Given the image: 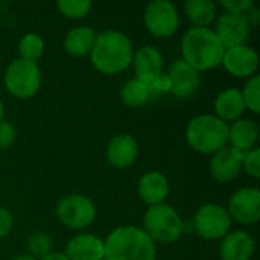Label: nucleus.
<instances>
[{"label":"nucleus","mask_w":260,"mask_h":260,"mask_svg":"<svg viewBox=\"0 0 260 260\" xmlns=\"http://www.w3.org/2000/svg\"><path fill=\"white\" fill-rule=\"evenodd\" d=\"M131 40L119 30L107 29L96 34L90 59L93 67L104 75H117L125 72L133 62Z\"/></svg>","instance_id":"nucleus-1"},{"label":"nucleus","mask_w":260,"mask_h":260,"mask_svg":"<svg viewBox=\"0 0 260 260\" xmlns=\"http://www.w3.org/2000/svg\"><path fill=\"white\" fill-rule=\"evenodd\" d=\"M224 46L210 27H189L181 38L183 61L197 72H206L222 62Z\"/></svg>","instance_id":"nucleus-2"},{"label":"nucleus","mask_w":260,"mask_h":260,"mask_svg":"<svg viewBox=\"0 0 260 260\" xmlns=\"http://www.w3.org/2000/svg\"><path fill=\"white\" fill-rule=\"evenodd\" d=\"M104 260H155L157 250L151 238L139 227L114 229L104 241Z\"/></svg>","instance_id":"nucleus-3"},{"label":"nucleus","mask_w":260,"mask_h":260,"mask_svg":"<svg viewBox=\"0 0 260 260\" xmlns=\"http://www.w3.org/2000/svg\"><path fill=\"white\" fill-rule=\"evenodd\" d=\"M186 140L197 152L215 154L227 146L229 123L212 114H200L189 122L186 128Z\"/></svg>","instance_id":"nucleus-4"},{"label":"nucleus","mask_w":260,"mask_h":260,"mask_svg":"<svg viewBox=\"0 0 260 260\" xmlns=\"http://www.w3.org/2000/svg\"><path fill=\"white\" fill-rule=\"evenodd\" d=\"M143 232L155 244H172L183 235V221L168 204L151 206L143 216Z\"/></svg>","instance_id":"nucleus-5"},{"label":"nucleus","mask_w":260,"mask_h":260,"mask_svg":"<svg viewBox=\"0 0 260 260\" xmlns=\"http://www.w3.org/2000/svg\"><path fill=\"white\" fill-rule=\"evenodd\" d=\"M5 87L6 90L18 99L32 98L41 85V73L40 67L34 61L26 59H14L5 72Z\"/></svg>","instance_id":"nucleus-6"},{"label":"nucleus","mask_w":260,"mask_h":260,"mask_svg":"<svg viewBox=\"0 0 260 260\" xmlns=\"http://www.w3.org/2000/svg\"><path fill=\"white\" fill-rule=\"evenodd\" d=\"M193 232L203 239H222L232 229V218L225 207L219 204H206L200 207L192 219Z\"/></svg>","instance_id":"nucleus-7"},{"label":"nucleus","mask_w":260,"mask_h":260,"mask_svg":"<svg viewBox=\"0 0 260 260\" xmlns=\"http://www.w3.org/2000/svg\"><path fill=\"white\" fill-rule=\"evenodd\" d=\"M56 216L61 224L73 230L88 227L96 218L94 204L84 195H67L56 204Z\"/></svg>","instance_id":"nucleus-8"},{"label":"nucleus","mask_w":260,"mask_h":260,"mask_svg":"<svg viewBox=\"0 0 260 260\" xmlns=\"http://www.w3.org/2000/svg\"><path fill=\"white\" fill-rule=\"evenodd\" d=\"M146 29L157 38H168L178 29V11L169 0L151 2L143 14Z\"/></svg>","instance_id":"nucleus-9"},{"label":"nucleus","mask_w":260,"mask_h":260,"mask_svg":"<svg viewBox=\"0 0 260 260\" xmlns=\"http://www.w3.org/2000/svg\"><path fill=\"white\" fill-rule=\"evenodd\" d=\"M232 221L239 224H256L260 219V190L257 187H244L235 192L227 209Z\"/></svg>","instance_id":"nucleus-10"},{"label":"nucleus","mask_w":260,"mask_h":260,"mask_svg":"<svg viewBox=\"0 0 260 260\" xmlns=\"http://www.w3.org/2000/svg\"><path fill=\"white\" fill-rule=\"evenodd\" d=\"M224 49L242 46L247 43L251 27L244 14L224 12L216 21V29L213 30Z\"/></svg>","instance_id":"nucleus-11"},{"label":"nucleus","mask_w":260,"mask_h":260,"mask_svg":"<svg viewBox=\"0 0 260 260\" xmlns=\"http://www.w3.org/2000/svg\"><path fill=\"white\" fill-rule=\"evenodd\" d=\"M221 64H224L225 70L236 78H251L257 72L259 55L253 47L242 44L225 49Z\"/></svg>","instance_id":"nucleus-12"},{"label":"nucleus","mask_w":260,"mask_h":260,"mask_svg":"<svg viewBox=\"0 0 260 260\" xmlns=\"http://www.w3.org/2000/svg\"><path fill=\"white\" fill-rule=\"evenodd\" d=\"M171 79V93L178 99H189L200 87V72L192 69L183 59H175L166 73Z\"/></svg>","instance_id":"nucleus-13"},{"label":"nucleus","mask_w":260,"mask_h":260,"mask_svg":"<svg viewBox=\"0 0 260 260\" xmlns=\"http://www.w3.org/2000/svg\"><path fill=\"white\" fill-rule=\"evenodd\" d=\"M244 154L232 146H224L216 151L210 160V175L219 183H229L235 180L242 171Z\"/></svg>","instance_id":"nucleus-14"},{"label":"nucleus","mask_w":260,"mask_h":260,"mask_svg":"<svg viewBox=\"0 0 260 260\" xmlns=\"http://www.w3.org/2000/svg\"><path fill=\"white\" fill-rule=\"evenodd\" d=\"M136 79L145 82L148 87L155 78L163 73V55L155 46H143L133 55Z\"/></svg>","instance_id":"nucleus-15"},{"label":"nucleus","mask_w":260,"mask_h":260,"mask_svg":"<svg viewBox=\"0 0 260 260\" xmlns=\"http://www.w3.org/2000/svg\"><path fill=\"white\" fill-rule=\"evenodd\" d=\"M254 253L253 238L244 232H229L219 245V256L222 260H250Z\"/></svg>","instance_id":"nucleus-16"},{"label":"nucleus","mask_w":260,"mask_h":260,"mask_svg":"<svg viewBox=\"0 0 260 260\" xmlns=\"http://www.w3.org/2000/svg\"><path fill=\"white\" fill-rule=\"evenodd\" d=\"M69 260H104V241L93 235H76L66 247Z\"/></svg>","instance_id":"nucleus-17"},{"label":"nucleus","mask_w":260,"mask_h":260,"mask_svg":"<svg viewBox=\"0 0 260 260\" xmlns=\"http://www.w3.org/2000/svg\"><path fill=\"white\" fill-rule=\"evenodd\" d=\"M139 154L137 142L129 134H119L107 146V160L111 166L123 169L131 166Z\"/></svg>","instance_id":"nucleus-18"},{"label":"nucleus","mask_w":260,"mask_h":260,"mask_svg":"<svg viewBox=\"0 0 260 260\" xmlns=\"http://www.w3.org/2000/svg\"><path fill=\"white\" fill-rule=\"evenodd\" d=\"M137 192L143 203H146L149 207L165 204V200L169 195L168 178L160 172H146L139 180Z\"/></svg>","instance_id":"nucleus-19"},{"label":"nucleus","mask_w":260,"mask_h":260,"mask_svg":"<svg viewBox=\"0 0 260 260\" xmlns=\"http://www.w3.org/2000/svg\"><path fill=\"white\" fill-rule=\"evenodd\" d=\"M259 137V128L254 120L238 119L229 125V142L239 152H248L254 148Z\"/></svg>","instance_id":"nucleus-20"},{"label":"nucleus","mask_w":260,"mask_h":260,"mask_svg":"<svg viewBox=\"0 0 260 260\" xmlns=\"http://www.w3.org/2000/svg\"><path fill=\"white\" fill-rule=\"evenodd\" d=\"M245 111V104L241 94V90L232 87L221 91L215 99V113L216 117L222 122H235L241 119Z\"/></svg>","instance_id":"nucleus-21"},{"label":"nucleus","mask_w":260,"mask_h":260,"mask_svg":"<svg viewBox=\"0 0 260 260\" xmlns=\"http://www.w3.org/2000/svg\"><path fill=\"white\" fill-rule=\"evenodd\" d=\"M94 40H96V32L91 27L78 26L67 32L64 40V49L69 55L82 58L91 52Z\"/></svg>","instance_id":"nucleus-22"},{"label":"nucleus","mask_w":260,"mask_h":260,"mask_svg":"<svg viewBox=\"0 0 260 260\" xmlns=\"http://www.w3.org/2000/svg\"><path fill=\"white\" fill-rule=\"evenodd\" d=\"M184 12L193 27H209L216 15V5L212 0H187Z\"/></svg>","instance_id":"nucleus-23"},{"label":"nucleus","mask_w":260,"mask_h":260,"mask_svg":"<svg viewBox=\"0 0 260 260\" xmlns=\"http://www.w3.org/2000/svg\"><path fill=\"white\" fill-rule=\"evenodd\" d=\"M151 96H152L151 88L145 82H142L136 78L125 82L123 87L120 88V101L123 105H126L129 108H139V107L145 105Z\"/></svg>","instance_id":"nucleus-24"},{"label":"nucleus","mask_w":260,"mask_h":260,"mask_svg":"<svg viewBox=\"0 0 260 260\" xmlns=\"http://www.w3.org/2000/svg\"><path fill=\"white\" fill-rule=\"evenodd\" d=\"M18 52L21 59L37 62V59H40L44 52V41L38 34H24L18 43Z\"/></svg>","instance_id":"nucleus-25"},{"label":"nucleus","mask_w":260,"mask_h":260,"mask_svg":"<svg viewBox=\"0 0 260 260\" xmlns=\"http://www.w3.org/2000/svg\"><path fill=\"white\" fill-rule=\"evenodd\" d=\"M27 250L32 257L43 259L49 253H52V239L44 232H34L27 239Z\"/></svg>","instance_id":"nucleus-26"},{"label":"nucleus","mask_w":260,"mask_h":260,"mask_svg":"<svg viewBox=\"0 0 260 260\" xmlns=\"http://www.w3.org/2000/svg\"><path fill=\"white\" fill-rule=\"evenodd\" d=\"M245 108H248L253 113H259L260 111V78L257 75L251 76L247 84L244 85V88L241 90Z\"/></svg>","instance_id":"nucleus-27"},{"label":"nucleus","mask_w":260,"mask_h":260,"mask_svg":"<svg viewBox=\"0 0 260 260\" xmlns=\"http://www.w3.org/2000/svg\"><path fill=\"white\" fill-rule=\"evenodd\" d=\"M56 6L64 17L78 20V18L85 17L90 12L91 2L90 0H59Z\"/></svg>","instance_id":"nucleus-28"},{"label":"nucleus","mask_w":260,"mask_h":260,"mask_svg":"<svg viewBox=\"0 0 260 260\" xmlns=\"http://www.w3.org/2000/svg\"><path fill=\"white\" fill-rule=\"evenodd\" d=\"M242 169L253 178L260 177V149L253 148L248 152H244L242 158Z\"/></svg>","instance_id":"nucleus-29"},{"label":"nucleus","mask_w":260,"mask_h":260,"mask_svg":"<svg viewBox=\"0 0 260 260\" xmlns=\"http://www.w3.org/2000/svg\"><path fill=\"white\" fill-rule=\"evenodd\" d=\"M17 137L15 128L6 122V120H0V149H8L14 145Z\"/></svg>","instance_id":"nucleus-30"},{"label":"nucleus","mask_w":260,"mask_h":260,"mask_svg":"<svg viewBox=\"0 0 260 260\" xmlns=\"http://www.w3.org/2000/svg\"><path fill=\"white\" fill-rule=\"evenodd\" d=\"M253 5V0H221V6L225 12L232 14H245Z\"/></svg>","instance_id":"nucleus-31"},{"label":"nucleus","mask_w":260,"mask_h":260,"mask_svg":"<svg viewBox=\"0 0 260 260\" xmlns=\"http://www.w3.org/2000/svg\"><path fill=\"white\" fill-rule=\"evenodd\" d=\"M151 93H171V79L166 73H161L158 78H155L152 81V84L149 85Z\"/></svg>","instance_id":"nucleus-32"},{"label":"nucleus","mask_w":260,"mask_h":260,"mask_svg":"<svg viewBox=\"0 0 260 260\" xmlns=\"http://www.w3.org/2000/svg\"><path fill=\"white\" fill-rule=\"evenodd\" d=\"M12 229V215L6 207H0V239L5 238Z\"/></svg>","instance_id":"nucleus-33"},{"label":"nucleus","mask_w":260,"mask_h":260,"mask_svg":"<svg viewBox=\"0 0 260 260\" xmlns=\"http://www.w3.org/2000/svg\"><path fill=\"white\" fill-rule=\"evenodd\" d=\"M245 18H247V21H248V24H250V27H256L257 24H259L260 21V9L256 6V5H253L245 14Z\"/></svg>","instance_id":"nucleus-34"},{"label":"nucleus","mask_w":260,"mask_h":260,"mask_svg":"<svg viewBox=\"0 0 260 260\" xmlns=\"http://www.w3.org/2000/svg\"><path fill=\"white\" fill-rule=\"evenodd\" d=\"M40 260H69V257L64 253H49L47 256H44L43 259Z\"/></svg>","instance_id":"nucleus-35"},{"label":"nucleus","mask_w":260,"mask_h":260,"mask_svg":"<svg viewBox=\"0 0 260 260\" xmlns=\"http://www.w3.org/2000/svg\"><path fill=\"white\" fill-rule=\"evenodd\" d=\"M12 260H37V259H35V257H32V256H29V254H21V256L14 257Z\"/></svg>","instance_id":"nucleus-36"},{"label":"nucleus","mask_w":260,"mask_h":260,"mask_svg":"<svg viewBox=\"0 0 260 260\" xmlns=\"http://www.w3.org/2000/svg\"><path fill=\"white\" fill-rule=\"evenodd\" d=\"M3 116H5V108H3V104L0 101V120H3Z\"/></svg>","instance_id":"nucleus-37"}]
</instances>
